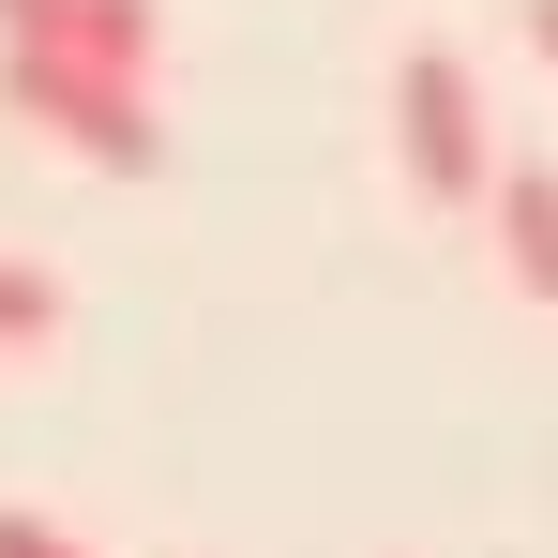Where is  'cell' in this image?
I'll return each instance as SVG.
<instances>
[{
	"label": "cell",
	"mask_w": 558,
	"mask_h": 558,
	"mask_svg": "<svg viewBox=\"0 0 558 558\" xmlns=\"http://www.w3.org/2000/svg\"><path fill=\"white\" fill-rule=\"evenodd\" d=\"M0 106L31 136H61L76 167H151L167 121H151V76H106V61H46V46H0Z\"/></svg>",
	"instance_id": "cell-1"
},
{
	"label": "cell",
	"mask_w": 558,
	"mask_h": 558,
	"mask_svg": "<svg viewBox=\"0 0 558 558\" xmlns=\"http://www.w3.org/2000/svg\"><path fill=\"white\" fill-rule=\"evenodd\" d=\"M392 151H408V182L438 196V211H483V196H498L483 76H468L453 46H408V61H392Z\"/></svg>",
	"instance_id": "cell-2"
},
{
	"label": "cell",
	"mask_w": 558,
	"mask_h": 558,
	"mask_svg": "<svg viewBox=\"0 0 558 558\" xmlns=\"http://www.w3.org/2000/svg\"><path fill=\"white\" fill-rule=\"evenodd\" d=\"M0 46H46V61L151 76V61H167V0H0Z\"/></svg>",
	"instance_id": "cell-3"
},
{
	"label": "cell",
	"mask_w": 558,
	"mask_h": 558,
	"mask_svg": "<svg viewBox=\"0 0 558 558\" xmlns=\"http://www.w3.org/2000/svg\"><path fill=\"white\" fill-rule=\"evenodd\" d=\"M483 227H498V272L529 287V302H558V167H498Z\"/></svg>",
	"instance_id": "cell-4"
},
{
	"label": "cell",
	"mask_w": 558,
	"mask_h": 558,
	"mask_svg": "<svg viewBox=\"0 0 558 558\" xmlns=\"http://www.w3.org/2000/svg\"><path fill=\"white\" fill-rule=\"evenodd\" d=\"M46 332H61V287H46V272H15V257H0V348H46Z\"/></svg>",
	"instance_id": "cell-5"
},
{
	"label": "cell",
	"mask_w": 558,
	"mask_h": 558,
	"mask_svg": "<svg viewBox=\"0 0 558 558\" xmlns=\"http://www.w3.org/2000/svg\"><path fill=\"white\" fill-rule=\"evenodd\" d=\"M0 558H92L76 529H46V513H0Z\"/></svg>",
	"instance_id": "cell-6"
},
{
	"label": "cell",
	"mask_w": 558,
	"mask_h": 558,
	"mask_svg": "<svg viewBox=\"0 0 558 558\" xmlns=\"http://www.w3.org/2000/svg\"><path fill=\"white\" fill-rule=\"evenodd\" d=\"M529 46H544V61H558V0H529Z\"/></svg>",
	"instance_id": "cell-7"
}]
</instances>
